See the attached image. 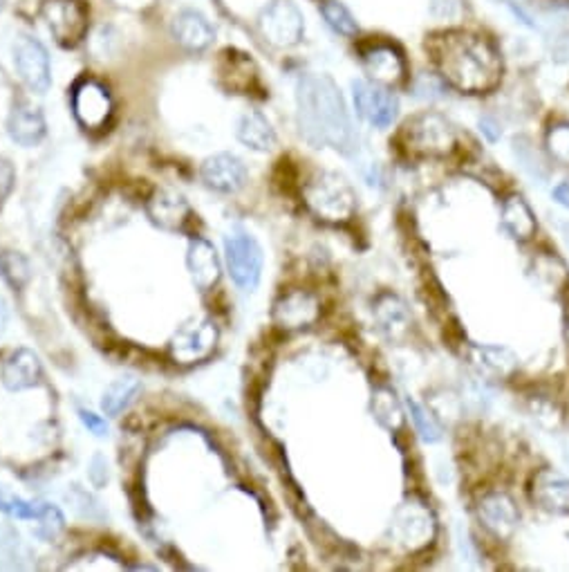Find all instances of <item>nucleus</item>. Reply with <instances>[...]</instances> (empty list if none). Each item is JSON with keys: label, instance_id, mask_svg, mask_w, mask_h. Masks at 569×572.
<instances>
[{"label": "nucleus", "instance_id": "obj_1", "mask_svg": "<svg viewBox=\"0 0 569 572\" xmlns=\"http://www.w3.org/2000/svg\"><path fill=\"white\" fill-rule=\"evenodd\" d=\"M296 117L312 146L350 151L354 130L337 83L328 74H303L296 86Z\"/></svg>", "mask_w": 569, "mask_h": 572}, {"label": "nucleus", "instance_id": "obj_2", "mask_svg": "<svg viewBox=\"0 0 569 572\" xmlns=\"http://www.w3.org/2000/svg\"><path fill=\"white\" fill-rule=\"evenodd\" d=\"M442 77L462 92H487L500 81L502 63L484 36L449 32L431 45Z\"/></svg>", "mask_w": 569, "mask_h": 572}, {"label": "nucleus", "instance_id": "obj_3", "mask_svg": "<svg viewBox=\"0 0 569 572\" xmlns=\"http://www.w3.org/2000/svg\"><path fill=\"white\" fill-rule=\"evenodd\" d=\"M303 198L307 209L319 220L332 222V225L348 222L357 211V195L350 183L343 175L330 173V171L314 175L303 189Z\"/></svg>", "mask_w": 569, "mask_h": 572}, {"label": "nucleus", "instance_id": "obj_4", "mask_svg": "<svg viewBox=\"0 0 569 572\" xmlns=\"http://www.w3.org/2000/svg\"><path fill=\"white\" fill-rule=\"evenodd\" d=\"M401 137H404L406 148L410 153L428 157L446 155V153L453 151L457 144L453 124L437 113L415 115L413 119L406 122Z\"/></svg>", "mask_w": 569, "mask_h": 572}, {"label": "nucleus", "instance_id": "obj_5", "mask_svg": "<svg viewBox=\"0 0 569 572\" xmlns=\"http://www.w3.org/2000/svg\"><path fill=\"white\" fill-rule=\"evenodd\" d=\"M227 267L233 283L242 290L251 292L258 287L263 277V248L249 231L233 230L225 239Z\"/></svg>", "mask_w": 569, "mask_h": 572}, {"label": "nucleus", "instance_id": "obj_6", "mask_svg": "<svg viewBox=\"0 0 569 572\" xmlns=\"http://www.w3.org/2000/svg\"><path fill=\"white\" fill-rule=\"evenodd\" d=\"M260 34L276 48H292L303 39L305 21L292 0H272L258 16Z\"/></svg>", "mask_w": 569, "mask_h": 572}, {"label": "nucleus", "instance_id": "obj_7", "mask_svg": "<svg viewBox=\"0 0 569 572\" xmlns=\"http://www.w3.org/2000/svg\"><path fill=\"white\" fill-rule=\"evenodd\" d=\"M41 18L50 34L65 48H72L88 32V9L81 0H45Z\"/></svg>", "mask_w": 569, "mask_h": 572}, {"label": "nucleus", "instance_id": "obj_8", "mask_svg": "<svg viewBox=\"0 0 569 572\" xmlns=\"http://www.w3.org/2000/svg\"><path fill=\"white\" fill-rule=\"evenodd\" d=\"M14 68H16L21 81L30 88L32 92L50 90L52 86V68H50V54L43 43L32 36H18L14 43Z\"/></svg>", "mask_w": 569, "mask_h": 572}, {"label": "nucleus", "instance_id": "obj_9", "mask_svg": "<svg viewBox=\"0 0 569 572\" xmlns=\"http://www.w3.org/2000/svg\"><path fill=\"white\" fill-rule=\"evenodd\" d=\"M352 99L359 117L366 119L375 128H388L397 117V97L390 90L381 88V83L354 81Z\"/></svg>", "mask_w": 569, "mask_h": 572}, {"label": "nucleus", "instance_id": "obj_10", "mask_svg": "<svg viewBox=\"0 0 569 572\" xmlns=\"http://www.w3.org/2000/svg\"><path fill=\"white\" fill-rule=\"evenodd\" d=\"M72 110L83 128H101L113 115V99L101 83L83 79L72 90Z\"/></svg>", "mask_w": 569, "mask_h": 572}, {"label": "nucleus", "instance_id": "obj_11", "mask_svg": "<svg viewBox=\"0 0 569 572\" xmlns=\"http://www.w3.org/2000/svg\"><path fill=\"white\" fill-rule=\"evenodd\" d=\"M393 532L401 546L408 550H419L431 543L433 534H435V523H433V516L426 505L419 501H408L395 514Z\"/></svg>", "mask_w": 569, "mask_h": 572}, {"label": "nucleus", "instance_id": "obj_12", "mask_svg": "<svg viewBox=\"0 0 569 572\" xmlns=\"http://www.w3.org/2000/svg\"><path fill=\"white\" fill-rule=\"evenodd\" d=\"M321 314V304L312 292L292 290L274 304L272 319L283 330L310 328Z\"/></svg>", "mask_w": 569, "mask_h": 572}, {"label": "nucleus", "instance_id": "obj_13", "mask_svg": "<svg viewBox=\"0 0 569 572\" xmlns=\"http://www.w3.org/2000/svg\"><path fill=\"white\" fill-rule=\"evenodd\" d=\"M218 343V328L213 321L184 325L171 342L173 360L180 364H193L204 360Z\"/></svg>", "mask_w": 569, "mask_h": 572}, {"label": "nucleus", "instance_id": "obj_14", "mask_svg": "<svg viewBox=\"0 0 569 572\" xmlns=\"http://www.w3.org/2000/svg\"><path fill=\"white\" fill-rule=\"evenodd\" d=\"M202 180L209 189L220 193H236L247 183L245 162L231 153H216L202 164Z\"/></svg>", "mask_w": 569, "mask_h": 572}, {"label": "nucleus", "instance_id": "obj_15", "mask_svg": "<svg viewBox=\"0 0 569 572\" xmlns=\"http://www.w3.org/2000/svg\"><path fill=\"white\" fill-rule=\"evenodd\" d=\"M45 133H48V124H45L41 108H36L34 104L25 99L12 106L7 117V135L12 137V142L32 148L43 142Z\"/></svg>", "mask_w": 569, "mask_h": 572}, {"label": "nucleus", "instance_id": "obj_16", "mask_svg": "<svg viewBox=\"0 0 569 572\" xmlns=\"http://www.w3.org/2000/svg\"><path fill=\"white\" fill-rule=\"evenodd\" d=\"M186 267H189L193 286L200 292H209L220 281V260H218L216 248L204 239H193L186 252Z\"/></svg>", "mask_w": 569, "mask_h": 572}, {"label": "nucleus", "instance_id": "obj_17", "mask_svg": "<svg viewBox=\"0 0 569 572\" xmlns=\"http://www.w3.org/2000/svg\"><path fill=\"white\" fill-rule=\"evenodd\" d=\"M173 39L186 50H207L216 39V30L209 23L204 14L195 12V9H182L175 18H173Z\"/></svg>", "mask_w": 569, "mask_h": 572}, {"label": "nucleus", "instance_id": "obj_18", "mask_svg": "<svg viewBox=\"0 0 569 572\" xmlns=\"http://www.w3.org/2000/svg\"><path fill=\"white\" fill-rule=\"evenodd\" d=\"M146 211L153 225H157L160 230L166 231L184 230V225L189 222L191 216L189 202H186L180 193H173V191H157V193L148 200Z\"/></svg>", "mask_w": 569, "mask_h": 572}, {"label": "nucleus", "instance_id": "obj_19", "mask_svg": "<svg viewBox=\"0 0 569 572\" xmlns=\"http://www.w3.org/2000/svg\"><path fill=\"white\" fill-rule=\"evenodd\" d=\"M41 373H43V369H41L39 357L27 348H18L5 361L0 380H3V386L7 390H25L39 384Z\"/></svg>", "mask_w": 569, "mask_h": 572}, {"label": "nucleus", "instance_id": "obj_20", "mask_svg": "<svg viewBox=\"0 0 569 572\" xmlns=\"http://www.w3.org/2000/svg\"><path fill=\"white\" fill-rule=\"evenodd\" d=\"M531 499L554 514H569V481L554 472H540L531 485Z\"/></svg>", "mask_w": 569, "mask_h": 572}, {"label": "nucleus", "instance_id": "obj_21", "mask_svg": "<svg viewBox=\"0 0 569 572\" xmlns=\"http://www.w3.org/2000/svg\"><path fill=\"white\" fill-rule=\"evenodd\" d=\"M366 72L375 79V83L393 86L399 83L406 74V63L393 45H375L363 52Z\"/></svg>", "mask_w": 569, "mask_h": 572}, {"label": "nucleus", "instance_id": "obj_22", "mask_svg": "<svg viewBox=\"0 0 569 572\" xmlns=\"http://www.w3.org/2000/svg\"><path fill=\"white\" fill-rule=\"evenodd\" d=\"M480 519L496 537H509L516 530L518 511L507 494H489L480 503Z\"/></svg>", "mask_w": 569, "mask_h": 572}, {"label": "nucleus", "instance_id": "obj_23", "mask_svg": "<svg viewBox=\"0 0 569 572\" xmlns=\"http://www.w3.org/2000/svg\"><path fill=\"white\" fill-rule=\"evenodd\" d=\"M238 139L254 151H272L276 146V130L258 110H249L238 119Z\"/></svg>", "mask_w": 569, "mask_h": 572}, {"label": "nucleus", "instance_id": "obj_24", "mask_svg": "<svg viewBox=\"0 0 569 572\" xmlns=\"http://www.w3.org/2000/svg\"><path fill=\"white\" fill-rule=\"evenodd\" d=\"M377 321H379L381 333L388 339H401L410 328V314L406 305L401 304L397 296L384 295L379 296L375 305Z\"/></svg>", "mask_w": 569, "mask_h": 572}, {"label": "nucleus", "instance_id": "obj_25", "mask_svg": "<svg viewBox=\"0 0 569 572\" xmlns=\"http://www.w3.org/2000/svg\"><path fill=\"white\" fill-rule=\"evenodd\" d=\"M502 225L518 240H529L536 234V218L520 195H511L502 207Z\"/></svg>", "mask_w": 569, "mask_h": 572}, {"label": "nucleus", "instance_id": "obj_26", "mask_svg": "<svg viewBox=\"0 0 569 572\" xmlns=\"http://www.w3.org/2000/svg\"><path fill=\"white\" fill-rule=\"evenodd\" d=\"M471 360L475 366L493 375H509L516 369V357L509 348L502 346H473Z\"/></svg>", "mask_w": 569, "mask_h": 572}, {"label": "nucleus", "instance_id": "obj_27", "mask_svg": "<svg viewBox=\"0 0 569 572\" xmlns=\"http://www.w3.org/2000/svg\"><path fill=\"white\" fill-rule=\"evenodd\" d=\"M139 390V381L135 378H119L115 380L108 389L104 390V398H101V411L106 416L115 417L133 402V398Z\"/></svg>", "mask_w": 569, "mask_h": 572}, {"label": "nucleus", "instance_id": "obj_28", "mask_svg": "<svg viewBox=\"0 0 569 572\" xmlns=\"http://www.w3.org/2000/svg\"><path fill=\"white\" fill-rule=\"evenodd\" d=\"M372 411H375V417L386 427V429H399L401 422H404V413H401L397 398H395L393 390L388 389L375 390Z\"/></svg>", "mask_w": 569, "mask_h": 572}, {"label": "nucleus", "instance_id": "obj_29", "mask_svg": "<svg viewBox=\"0 0 569 572\" xmlns=\"http://www.w3.org/2000/svg\"><path fill=\"white\" fill-rule=\"evenodd\" d=\"M0 274L14 290H21L30 281V263L23 254L5 249V252H0Z\"/></svg>", "mask_w": 569, "mask_h": 572}, {"label": "nucleus", "instance_id": "obj_30", "mask_svg": "<svg viewBox=\"0 0 569 572\" xmlns=\"http://www.w3.org/2000/svg\"><path fill=\"white\" fill-rule=\"evenodd\" d=\"M321 12H323L325 23H328L337 34L354 36L359 32V25L357 21H354L352 14H350V9L345 7L343 3H339V0H325Z\"/></svg>", "mask_w": 569, "mask_h": 572}, {"label": "nucleus", "instance_id": "obj_31", "mask_svg": "<svg viewBox=\"0 0 569 572\" xmlns=\"http://www.w3.org/2000/svg\"><path fill=\"white\" fill-rule=\"evenodd\" d=\"M41 510H43V503H32V501L21 499V496L12 494L0 485V511L23 520H36L41 516Z\"/></svg>", "mask_w": 569, "mask_h": 572}, {"label": "nucleus", "instance_id": "obj_32", "mask_svg": "<svg viewBox=\"0 0 569 572\" xmlns=\"http://www.w3.org/2000/svg\"><path fill=\"white\" fill-rule=\"evenodd\" d=\"M408 407H410V416H413V422H415V427H417L419 436H422L426 443H437V440L442 438V429L435 422V417H433L431 413L422 407V404H417L410 398H408Z\"/></svg>", "mask_w": 569, "mask_h": 572}, {"label": "nucleus", "instance_id": "obj_33", "mask_svg": "<svg viewBox=\"0 0 569 572\" xmlns=\"http://www.w3.org/2000/svg\"><path fill=\"white\" fill-rule=\"evenodd\" d=\"M36 520H39L36 537L45 539V541H52V539H57L65 528L63 514H61L59 508H54V505H48V503H43V510H41V516Z\"/></svg>", "mask_w": 569, "mask_h": 572}, {"label": "nucleus", "instance_id": "obj_34", "mask_svg": "<svg viewBox=\"0 0 569 572\" xmlns=\"http://www.w3.org/2000/svg\"><path fill=\"white\" fill-rule=\"evenodd\" d=\"M549 153L563 164H569V124H558L547 133Z\"/></svg>", "mask_w": 569, "mask_h": 572}, {"label": "nucleus", "instance_id": "obj_35", "mask_svg": "<svg viewBox=\"0 0 569 572\" xmlns=\"http://www.w3.org/2000/svg\"><path fill=\"white\" fill-rule=\"evenodd\" d=\"M14 184H16V171H14L12 162L7 157L0 155V209H3L5 200L14 191Z\"/></svg>", "mask_w": 569, "mask_h": 572}, {"label": "nucleus", "instance_id": "obj_36", "mask_svg": "<svg viewBox=\"0 0 569 572\" xmlns=\"http://www.w3.org/2000/svg\"><path fill=\"white\" fill-rule=\"evenodd\" d=\"M79 416H81V422L88 427V429L92 431V434L97 436V438H104V436H108V425H106V420L101 416H97V413L92 411H86V408H81L79 411Z\"/></svg>", "mask_w": 569, "mask_h": 572}, {"label": "nucleus", "instance_id": "obj_37", "mask_svg": "<svg viewBox=\"0 0 569 572\" xmlns=\"http://www.w3.org/2000/svg\"><path fill=\"white\" fill-rule=\"evenodd\" d=\"M90 481L95 483L97 487H101L108 483V463H106L104 455L97 454L95 458L90 460Z\"/></svg>", "mask_w": 569, "mask_h": 572}, {"label": "nucleus", "instance_id": "obj_38", "mask_svg": "<svg viewBox=\"0 0 569 572\" xmlns=\"http://www.w3.org/2000/svg\"><path fill=\"white\" fill-rule=\"evenodd\" d=\"M457 9V0H433V14L437 16H455Z\"/></svg>", "mask_w": 569, "mask_h": 572}, {"label": "nucleus", "instance_id": "obj_39", "mask_svg": "<svg viewBox=\"0 0 569 572\" xmlns=\"http://www.w3.org/2000/svg\"><path fill=\"white\" fill-rule=\"evenodd\" d=\"M552 198L556 200L558 204H563V207L569 209V183L558 184V187L552 191Z\"/></svg>", "mask_w": 569, "mask_h": 572}]
</instances>
